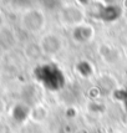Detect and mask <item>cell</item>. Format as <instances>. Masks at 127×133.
<instances>
[{"instance_id":"3957f363","label":"cell","mask_w":127,"mask_h":133,"mask_svg":"<svg viewBox=\"0 0 127 133\" xmlns=\"http://www.w3.org/2000/svg\"><path fill=\"white\" fill-rule=\"evenodd\" d=\"M61 39L58 35L55 34H49L45 37H42V40L40 42V47L42 52L49 54V55H54L61 49Z\"/></svg>"},{"instance_id":"7a4b0ae2","label":"cell","mask_w":127,"mask_h":133,"mask_svg":"<svg viewBox=\"0 0 127 133\" xmlns=\"http://www.w3.org/2000/svg\"><path fill=\"white\" fill-rule=\"evenodd\" d=\"M61 20L62 23L70 26H80L81 21L84 19V12L77 6H66L61 11Z\"/></svg>"},{"instance_id":"6da1fadb","label":"cell","mask_w":127,"mask_h":133,"mask_svg":"<svg viewBox=\"0 0 127 133\" xmlns=\"http://www.w3.org/2000/svg\"><path fill=\"white\" fill-rule=\"evenodd\" d=\"M46 23L45 14L41 11L40 9H29L24 12L21 17V25L25 30H28L30 32H39L44 29Z\"/></svg>"}]
</instances>
